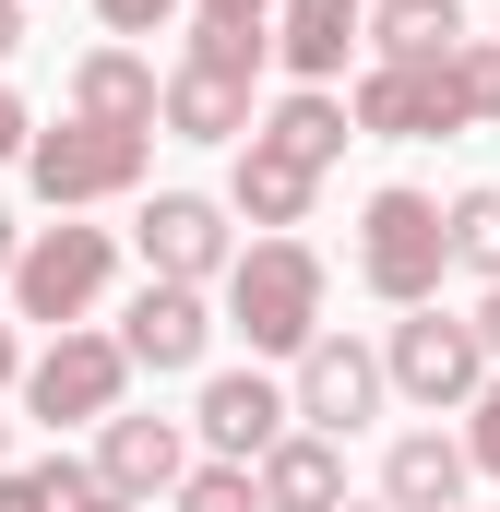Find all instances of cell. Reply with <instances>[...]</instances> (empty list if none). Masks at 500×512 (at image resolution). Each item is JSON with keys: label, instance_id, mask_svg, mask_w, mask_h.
I'll return each instance as SVG.
<instances>
[{"label": "cell", "instance_id": "cell-5", "mask_svg": "<svg viewBox=\"0 0 500 512\" xmlns=\"http://www.w3.org/2000/svg\"><path fill=\"white\" fill-rule=\"evenodd\" d=\"M358 131H381V143L465 131V48L453 60H370L358 72Z\"/></svg>", "mask_w": 500, "mask_h": 512}, {"label": "cell", "instance_id": "cell-31", "mask_svg": "<svg viewBox=\"0 0 500 512\" xmlns=\"http://www.w3.org/2000/svg\"><path fill=\"white\" fill-rule=\"evenodd\" d=\"M12 262H24V227H12V215H0V274H12Z\"/></svg>", "mask_w": 500, "mask_h": 512}, {"label": "cell", "instance_id": "cell-24", "mask_svg": "<svg viewBox=\"0 0 500 512\" xmlns=\"http://www.w3.org/2000/svg\"><path fill=\"white\" fill-rule=\"evenodd\" d=\"M191 60H215V72H262V60H274V24H191Z\"/></svg>", "mask_w": 500, "mask_h": 512}, {"label": "cell", "instance_id": "cell-13", "mask_svg": "<svg viewBox=\"0 0 500 512\" xmlns=\"http://www.w3.org/2000/svg\"><path fill=\"white\" fill-rule=\"evenodd\" d=\"M262 512H346V441L334 429H286L262 453Z\"/></svg>", "mask_w": 500, "mask_h": 512}, {"label": "cell", "instance_id": "cell-1", "mask_svg": "<svg viewBox=\"0 0 500 512\" xmlns=\"http://www.w3.org/2000/svg\"><path fill=\"white\" fill-rule=\"evenodd\" d=\"M227 310L262 358H310L322 346V251L310 239H250L227 262Z\"/></svg>", "mask_w": 500, "mask_h": 512}, {"label": "cell", "instance_id": "cell-2", "mask_svg": "<svg viewBox=\"0 0 500 512\" xmlns=\"http://www.w3.org/2000/svg\"><path fill=\"white\" fill-rule=\"evenodd\" d=\"M441 274H453V215L429 191H370V215H358V286L393 298V310H429Z\"/></svg>", "mask_w": 500, "mask_h": 512}, {"label": "cell", "instance_id": "cell-18", "mask_svg": "<svg viewBox=\"0 0 500 512\" xmlns=\"http://www.w3.org/2000/svg\"><path fill=\"white\" fill-rule=\"evenodd\" d=\"M167 131H179V143H239L250 131V84L215 72V60H179V72H167Z\"/></svg>", "mask_w": 500, "mask_h": 512}, {"label": "cell", "instance_id": "cell-20", "mask_svg": "<svg viewBox=\"0 0 500 512\" xmlns=\"http://www.w3.org/2000/svg\"><path fill=\"white\" fill-rule=\"evenodd\" d=\"M346 120H358V108H334L322 84H298V96L262 120V143H274V155H298V167H334V155H346Z\"/></svg>", "mask_w": 500, "mask_h": 512}, {"label": "cell", "instance_id": "cell-34", "mask_svg": "<svg viewBox=\"0 0 500 512\" xmlns=\"http://www.w3.org/2000/svg\"><path fill=\"white\" fill-rule=\"evenodd\" d=\"M0 382H12V322H0Z\"/></svg>", "mask_w": 500, "mask_h": 512}, {"label": "cell", "instance_id": "cell-17", "mask_svg": "<svg viewBox=\"0 0 500 512\" xmlns=\"http://www.w3.org/2000/svg\"><path fill=\"white\" fill-rule=\"evenodd\" d=\"M72 120H120V131H155L167 120V84L131 60V48H96L84 72H72Z\"/></svg>", "mask_w": 500, "mask_h": 512}, {"label": "cell", "instance_id": "cell-9", "mask_svg": "<svg viewBox=\"0 0 500 512\" xmlns=\"http://www.w3.org/2000/svg\"><path fill=\"white\" fill-rule=\"evenodd\" d=\"M298 417H310V429H334V441H346V429H358V417H381V393H393V370H381L370 346H346V334H322V346H310V358H298Z\"/></svg>", "mask_w": 500, "mask_h": 512}, {"label": "cell", "instance_id": "cell-4", "mask_svg": "<svg viewBox=\"0 0 500 512\" xmlns=\"http://www.w3.org/2000/svg\"><path fill=\"white\" fill-rule=\"evenodd\" d=\"M143 131H120V120H60V131H36L24 143V167H36V191L72 215V203H108V191H131L143 179Z\"/></svg>", "mask_w": 500, "mask_h": 512}, {"label": "cell", "instance_id": "cell-3", "mask_svg": "<svg viewBox=\"0 0 500 512\" xmlns=\"http://www.w3.org/2000/svg\"><path fill=\"white\" fill-rule=\"evenodd\" d=\"M381 370H393V393H405V405H429V417H441V405H477L500 358H489V334H477V322L405 310V322H393V346H381Z\"/></svg>", "mask_w": 500, "mask_h": 512}, {"label": "cell", "instance_id": "cell-16", "mask_svg": "<svg viewBox=\"0 0 500 512\" xmlns=\"http://www.w3.org/2000/svg\"><path fill=\"white\" fill-rule=\"evenodd\" d=\"M310 191H322V167H298V155H274L262 131L239 143V179H227V203H239L250 227H274V239H286V227L310 215Z\"/></svg>", "mask_w": 500, "mask_h": 512}, {"label": "cell", "instance_id": "cell-6", "mask_svg": "<svg viewBox=\"0 0 500 512\" xmlns=\"http://www.w3.org/2000/svg\"><path fill=\"white\" fill-rule=\"evenodd\" d=\"M96 286H108V227H48V239H24V262H12V310L48 322V334H72L96 310Z\"/></svg>", "mask_w": 500, "mask_h": 512}, {"label": "cell", "instance_id": "cell-32", "mask_svg": "<svg viewBox=\"0 0 500 512\" xmlns=\"http://www.w3.org/2000/svg\"><path fill=\"white\" fill-rule=\"evenodd\" d=\"M477 334H489V358H500V286H489V310H477Z\"/></svg>", "mask_w": 500, "mask_h": 512}, {"label": "cell", "instance_id": "cell-29", "mask_svg": "<svg viewBox=\"0 0 500 512\" xmlns=\"http://www.w3.org/2000/svg\"><path fill=\"white\" fill-rule=\"evenodd\" d=\"M24 143H36V120H24V96L0 84V155H24Z\"/></svg>", "mask_w": 500, "mask_h": 512}, {"label": "cell", "instance_id": "cell-7", "mask_svg": "<svg viewBox=\"0 0 500 512\" xmlns=\"http://www.w3.org/2000/svg\"><path fill=\"white\" fill-rule=\"evenodd\" d=\"M120 382H131V346L120 334H48V358L24 370V405L48 417V429H72V417H120Z\"/></svg>", "mask_w": 500, "mask_h": 512}, {"label": "cell", "instance_id": "cell-21", "mask_svg": "<svg viewBox=\"0 0 500 512\" xmlns=\"http://www.w3.org/2000/svg\"><path fill=\"white\" fill-rule=\"evenodd\" d=\"M84 501H96V465H72V453H48V465L0 477V512H84Z\"/></svg>", "mask_w": 500, "mask_h": 512}, {"label": "cell", "instance_id": "cell-26", "mask_svg": "<svg viewBox=\"0 0 500 512\" xmlns=\"http://www.w3.org/2000/svg\"><path fill=\"white\" fill-rule=\"evenodd\" d=\"M465 453H477V477H500V370H489V393H477V441H465Z\"/></svg>", "mask_w": 500, "mask_h": 512}, {"label": "cell", "instance_id": "cell-22", "mask_svg": "<svg viewBox=\"0 0 500 512\" xmlns=\"http://www.w3.org/2000/svg\"><path fill=\"white\" fill-rule=\"evenodd\" d=\"M453 262H465L477 286H500V191H465V203H453Z\"/></svg>", "mask_w": 500, "mask_h": 512}, {"label": "cell", "instance_id": "cell-28", "mask_svg": "<svg viewBox=\"0 0 500 512\" xmlns=\"http://www.w3.org/2000/svg\"><path fill=\"white\" fill-rule=\"evenodd\" d=\"M286 0H203V24H274Z\"/></svg>", "mask_w": 500, "mask_h": 512}, {"label": "cell", "instance_id": "cell-27", "mask_svg": "<svg viewBox=\"0 0 500 512\" xmlns=\"http://www.w3.org/2000/svg\"><path fill=\"white\" fill-rule=\"evenodd\" d=\"M96 12H108V24H120V36H155V24H167V12H179V0H96Z\"/></svg>", "mask_w": 500, "mask_h": 512}, {"label": "cell", "instance_id": "cell-10", "mask_svg": "<svg viewBox=\"0 0 500 512\" xmlns=\"http://www.w3.org/2000/svg\"><path fill=\"white\" fill-rule=\"evenodd\" d=\"M286 417H298V393L262 382V370H215V382H203V441H215V465H262V453L286 441Z\"/></svg>", "mask_w": 500, "mask_h": 512}, {"label": "cell", "instance_id": "cell-14", "mask_svg": "<svg viewBox=\"0 0 500 512\" xmlns=\"http://www.w3.org/2000/svg\"><path fill=\"white\" fill-rule=\"evenodd\" d=\"M465 477H477V453H465V441L405 429V441H393V465H381V501H393V512H465Z\"/></svg>", "mask_w": 500, "mask_h": 512}, {"label": "cell", "instance_id": "cell-25", "mask_svg": "<svg viewBox=\"0 0 500 512\" xmlns=\"http://www.w3.org/2000/svg\"><path fill=\"white\" fill-rule=\"evenodd\" d=\"M465 120H500V36L465 48Z\"/></svg>", "mask_w": 500, "mask_h": 512}, {"label": "cell", "instance_id": "cell-8", "mask_svg": "<svg viewBox=\"0 0 500 512\" xmlns=\"http://www.w3.org/2000/svg\"><path fill=\"white\" fill-rule=\"evenodd\" d=\"M131 239H143V262H155V286H215V274L239 262L227 251V203H203V191H155Z\"/></svg>", "mask_w": 500, "mask_h": 512}, {"label": "cell", "instance_id": "cell-12", "mask_svg": "<svg viewBox=\"0 0 500 512\" xmlns=\"http://www.w3.org/2000/svg\"><path fill=\"white\" fill-rule=\"evenodd\" d=\"M179 477H191V441H179V417H108V429H96V489L155 501V489H179Z\"/></svg>", "mask_w": 500, "mask_h": 512}, {"label": "cell", "instance_id": "cell-33", "mask_svg": "<svg viewBox=\"0 0 500 512\" xmlns=\"http://www.w3.org/2000/svg\"><path fill=\"white\" fill-rule=\"evenodd\" d=\"M84 512H143V501H120V489H96V501H84Z\"/></svg>", "mask_w": 500, "mask_h": 512}, {"label": "cell", "instance_id": "cell-30", "mask_svg": "<svg viewBox=\"0 0 500 512\" xmlns=\"http://www.w3.org/2000/svg\"><path fill=\"white\" fill-rule=\"evenodd\" d=\"M12 48H24V0H0V60H12Z\"/></svg>", "mask_w": 500, "mask_h": 512}, {"label": "cell", "instance_id": "cell-11", "mask_svg": "<svg viewBox=\"0 0 500 512\" xmlns=\"http://www.w3.org/2000/svg\"><path fill=\"white\" fill-rule=\"evenodd\" d=\"M120 346H131V370H203V346H215L203 286H143L120 310Z\"/></svg>", "mask_w": 500, "mask_h": 512}, {"label": "cell", "instance_id": "cell-15", "mask_svg": "<svg viewBox=\"0 0 500 512\" xmlns=\"http://www.w3.org/2000/svg\"><path fill=\"white\" fill-rule=\"evenodd\" d=\"M358 24H370V0H286V12H274V60H286L298 84H334L346 48H358Z\"/></svg>", "mask_w": 500, "mask_h": 512}, {"label": "cell", "instance_id": "cell-23", "mask_svg": "<svg viewBox=\"0 0 500 512\" xmlns=\"http://www.w3.org/2000/svg\"><path fill=\"white\" fill-rule=\"evenodd\" d=\"M179 512H262V465H191Z\"/></svg>", "mask_w": 500, "mask_h": 512}, {"label": "cell", "instance_id": "cell-19", "mask_svg": "<svg viewBox=\"0 0 500 512\" xmlns=\"http://www.w3.org/2000/svg\"><path fill=\"white\" fill-rule=\"evenodd\" d=\"M370 36H381V60H453V48H477L465 36V0H381Z\"/></svg>", "mask_w": 500, "mask_h": 512}, {"label": "cell", "instance_id": "cell-35", "mask_svg": "<svg viewBox=\"0 0 500 512\" xmlns=\"http://www.w3.org/2000/svg\"><path fill=\"white\" fill-rule=\"evenodd\" d=\"M346 512H358V501H346ZM381 512H393V501H381Z\"/></svg>", "mask_w": 500, "mask_h": 512}]
</instances>
